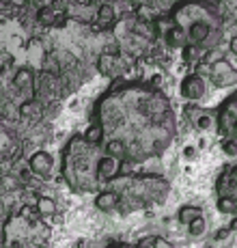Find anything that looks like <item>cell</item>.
<instances>
[{
    "label": "cell",
    "mask_w": 237,
    "mask_h": 248,
    "mask_svg": "<svg viewBox=\"0 0 237 248\" xmlns=\"http://www.w3.org/2000/svg\"><path fill=\"white\" fill-rule=\"evenodd\" d=\"M207 74H209L211 84L218 89L235 87L237 84V69L226 59H218L216 63H211L209 67H207Z\"/></svg>",
    "instance_id": "obj_8"
},
{
    "label": "cell",
    "mask_w": 237,
    "mask_h": 248,
    "mask_svg": "<svg viewBox=\"0 0 237 248\" xmlns=\"http://www.w3.org/2000/svg\"><path fill=\"white\" fill-rule=\"evenodd\" d=\"M216 127L222 138L237 140V93H233L220 104L216 114Z\"/></svg>",
    "instance_id": "obj_7"
},
{
    "label": "cell",
    "mask_w": 237,
    "mask_h": 248,
    "mask_svg": "<svg viewBox=\"0 0 237 248\" xmlns=\"http://www.w3.org/2000/svg\"><path fill=\"white\" fill-rule=\"evenodd\" d=\"M179 91H181V95L186 99H190V102H198V99L205 95L207 84H205V80H203L198 74H190V76H186V78L181 80V87H179Z\"/></svg>",
    "instance_id": "obj_10"
},
{
    "label": "cell",
    "mask_w": 237,
    "mask_h": 248,
    "mask_svg": "<svg viewBox=\"0 0 237 248\" xmlns=\"http://www.w3.org/2000/svg\"><path fill=\"white\" fill-rule=\"evenodd\" d=\"M173 32L168 44L175 47L213 50L222 37V16L209 0H177L170 9Z\"/></svg>",
    "instance_id": "obj_2"
},
{
    "label": "cell",
    "mask_w": 237,
    "mask_h": 248,
    "mask_svg": "<svg viewBox=\"0 0 237 248\" xmlns=\"http://www.w3.org/2000/svg\"><path fill=\"white\" fill-rule=\"evenodd\" d=\"M220 147L226 155H237V140H233V138H222Z\"/></svg>",
    "instance_id": "obj_17"
},
{
    "label": "cell",
    "mask_w": 237,
    "mask_h": 248,
    "mask_svg": "<svg viewBox=\"0 0 237 248\" xmlns=\"http://www.w3.org/2000/svg\"><path fill=\"white\" fill-rule=\"evenodd\" d=\"M104 158L106 149L102 145H95L84 134H74L60 155V177L65 186L75 194L102 192L99 166Z\"/></svg>",
    "instance_id": "obj_3"
},
{
    "label": "cell",
    "mask_w": 237,
    "mask_h": 248,
    "mask_svg": "<svg viewBox=\"0 0 237 248\" xmlns=\"http://www.w3.org/2000/svg\"><path fill=\"white\" fill-rule=\"evenodd\" d=\"M177 134V117L162 89L142 80H117L97 97L84 136L121 164L162 158Z\"/></svg>",
    "instance_id": "obj_1"
},
{
    "label": "cell",
    "mask_w": 237,
    "mask_h": 248,
    "mask_svg": "<svg viewBox=\"0 0 237 248\" xmlns=\"http://www.w3.org/2000/svg\"><path fill=\"white\" fill-rule=\"evenodd\" d=\"M35 205H37V209H39V212L44 214L45 218H52V216L56 214V203L52 201L50 197H39V199L35 201Z\"/></svg>",
    "instance_id": "obj_14"
},
{
    "label": "cell",
    "mask_w": 237,
    "mask_h": 248,
    "mask_svg": "<svg viewBox=\"0 0 237 248\" xmlns=\"http://www.w3.org/2000/svg\"><path fill=\"white\" fill-rule=\"evenodd\" d=\"M118 203H121V199H118V194L112 188H104L102 192H97V197H95L97 209H102V212H106V214H112V212L118 214Z\"/></svg>",
    "instance_id": "obj_11"
},
{
    "label": "cell",
    "mask_w": 237,
    "mask_h": 248,
    "mask_svg": "<svg viewBox=\"0 0 237 248\" xmlns=\"http://www.w3.org/2000/svg\"><path fill=\"white\" fill-rule=\"evenodd\" d=\"M183 155H186V158H194V155H196V151H194V147H186Z\"/></svg>",
    "instance_id": "obj_18"
},
{
    "label": "cell",
    "mask_w": 237,
    "mask_h": 248,
    "mask_svg": "<svg viewBox=\"0 0 237 248\" xmlns=\"http://www.w3.org/2000/svg\"><path fill=\"white\" fill-rule=\"evenodd\" d=\"M52 240L50 218L26 203L15 214L7 216L2 231V248H45Z\"/></svg>",
    "instance_id": "obj_5"
},
{
    "label": "cell",
    "mask_w": 237,
    "mask_h": 248,
    "mask_svg": "<svg viewBox=\"0 0 237 248\" xmlns=\"http://www.w3.org/2000/svg\"><path fill=\"white\" fill-rule=\"evenodd\" d=\"M218 209L229 216H237V164H226L216 179Z\"/></svg>",
    "instance_id": "obj_6"
},
{
    "label": "cell",
    "mask_w": 237,
    "mask_h": 248,
    "mask_svg": "<svg viewBox=\"0 0 237 248\" xmlns=\"http://www.w3.org/2000/svg\"><path fill=\"white\" fill-rule=\"evenodd\" d=\"M28 170H30L32 175H37V177H41V179L52 177V173H54V158L44 149L35 151V154L28 158Z\"/></svg>",
    "instance_id": "obj_9"
},
{
    "label": "cell",
    "mask_w": 237,
    "mask_h": 248,
    "mask_svg": "<svg viewBox=\"0 0 237 248\" xmlns=\"http://www.w3.org/2000/svg\"><path fill=\"white\" fill-rule=\"evenodd\" d=\"M106 188H112L121 199V203H118V214L121 216L151 207V205H162L170 192L168 179L155 173L117 175L112 181H108Z\"/></svg>",
    "instance_id": "obj_4"
},
{
    "label": "cell",
    "mask_w": 237,
    "mask_h": 248,
    "mask_svg": "<svg viewBox=\"0 0 237 248\" xmlns=\"http://www.w3.org/2000/svg\"><path fill=\"white\" fill-rule=\"evenodd\" d=\"M177 218H179V222H183V225H192L194 220L203 218V209L198 207V205H183V207L179 209Z\"/></svg>",
    "instance_id": "obj_13"
},
{
    "label": "cell",
    "mask_w": 237,
    "mask_h": 248,
    "mask_svg": "<svg viewBox=\"0 0 237 248\" xmlns=\"http://www.w3.org/2000/svg\"><path fill=\"white\" fill-rule=\"evenodd\" d=\"M203 231H205V218H198V220H194L192 225H188V233L192 237L203 235Z\"/></svg>",
    "instance_id": "obj_16"
},
{
    "label": "cell",
    "mask_w": 237,
    "mask_h": 248,
    "mask_svg": "<svg viewBox=\"0 0 237 248\" xmlns=\"http://www.w3.org/2000/svg\"><path fill=\"white\" fill-rule=\"evenodd\" d=\"M186 117L192 119L194 125L198 127V130H209L213 125V119L211 114L207 110H203V108H196V106H186Z\"/></svg>",
    "instance_id": "obj_12"
},
{
    "label": "cell",
    "mask_w": 237,
    "mask_h": 248,
    "mask_svg": "<svg viewBox=\"0 0 237 248\" xmlns=\"http://www.w3.org/2000/svg\"><path fill=\"white\" fill-rule=\"evenodd\" d=\"M231 50H233V54L237 56V37H233V39H231Z\"/></svg>",
    "instance_id": "obj_19"
},
{
    "label": "cell",
    "mask_w": 237,
    "mask_h": 248,
    "mask_svg": "<svg viewBox=\"0 0 237 248\" xmlns=\"http://www.w3.org/2000/svg\"><path fill=\"white\" fill-rule=\"evenodd\" d=\"M99 248H151L147 244V240H140L138 244H127V242H108L106 246H99Z\"/></svg>",
    "instance_id": "obj_15"
}]
</instances>
